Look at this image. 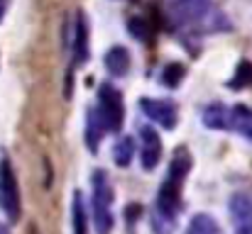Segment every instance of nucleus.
I'll list each match as a JSON object with an SVG mask.
<instances>
[{
  "label": "nucleus",
  "instance_id": "f3484780",
  "mask_svg": "<svg viewBox=\"0 0 252 234\" xmlns=\"http://www.w3.org/2000/svg\"><path fill=\"white\" fill-rule=\"evenodd\" d=\"M184 66L181 64H169L164 66V71H162V83L169 85V88H176L179 83H181V78H184Z\"/></svg>",
  "mask_w": 252,
  "mask_h": 234
},
{
  "label": "nucleus",
  "instance_id": "6ab92c4d",
  "mask_svg": "<svg viewBox=\"0 0 252 234\" xmlns=\"http://www.w3.org/2000/svg\"><path fill=\"white\" fill-rule=\"evenodd\" d=\"M2 5H5V0H0V7H2Z\"/></svg>",
  "mask_w": 252,
  "mask_h": 234
},
{
  "label": "nucleus",
  "instance_id": "9d476101",
  "mask_svg": "<svg viewBox=\"0 0 252 234\" xmlns=\"http://www.w3.org/2000/svg\"><path fill=\"white\" fill-rule=\"evenodd\" d=\"M105 69L110 76H125L130 71V52L123 47H113L105 54Z\"/></svg>",
  "mask_w": 252,
  "mask_h": 234
},
{
  "label": "nucleus",
  "instance_id": "dca6fc26",
  "mask_svg": "<svg viewBox=\"0 0 252 234\" xmlns=\"http://www.w3.org/2000/svg\"><path fill=\"white\" fill-rule=\"evenodd\" d=\"M132 152H135L132 139H130V137H123V139H118L115 147H113V161H115L118 166H127L130 158H132Z\"/></svg>",
  "mask_w": 252,
  "mask_h": 234
},
{
  "label": "nucleus",
  "instance_id": "39448f33",
  "mask_svg": "<svg viewBox=\"0 0 252 234\" xmlns=\"http://www.w3.org/2000/svg\"><path fill=\"white\" fill-rule=\"evenodd\" d=\"M211 10V0H169L167 15L176 27H191L201 22Z\"/></svg>",
  "mask_w": 252,
  "mask_h": 234
},
{
  "label": "nucleus",
  "instance_id": "6e6552de",
  "mask_svg": "<svg viewBox=\"0 0 252 234\" xmlns=\"http://www.w3.org/2000/svg\"><path fill=\"white\" fill-rule=\"evenodd\" d=\"M74 66H81L88 61V20L84 12H79L74 25Z\"/></svg>",
  "mask_w": 252,
  "mask_h": 234
},
{
  "label": "nucleus",
  "instance_id": "9b49d317",
  "mask_svg": "<svg viewBox=\"0 0 252 234\" xmlns=\"http://www.w3.org/2000/svg\"><path fill=\"white\" fill-rule=\"evenodd\" d=\"M203 125L211 130H228L230 127V110L220 103H213L203 110Z\"/></svg>",
  "mask_w": 252,
  "mask_h": 234
},
{
  "label": "nucleus",
  "instance_id": "4468645a",
  "mask_svg": "<svg viewBox=\"0 0 252 234\" xmlns=\"http://www.w3.org/2000/svg\"><path fill=\"white\" fill-rule=\"evenodd\" d=\"M186 234H223V230H220V225H218L211 215L201 212V215H196V217L189 222Z\"/></svg>",
  "mask_w": 252,
  "mask_h": 234
},
{
  "label": "nucleus",
  "instance_id": "ddd939ff",
  "mask_svg": "<svg viewBox=\"0 0 252 234\" xmlns=\"http://www.w3.org/2000/svg\"><path fill=\"white\" fill-rule=\"evenodd\" d=\"M103 132H108V130H105V125H103L98 110H88V120H86V142H88V149H91V152L98 149V139L103 137Z\"/></svg>",
  "mask_w": 252,
  "mask_h": 234
},
{
  "label": "nucleus",
  "instance_id": "f8f14e48",
  "mask_svg": "<svg viewBox=\"0 0 252 234\" xmlns=\"http://www.w3.org/2000/svg\"><path fill=\"white\" fill-rule=\"evenodd\" d=\"M230 127L235 132H240L243 137L252 139V110L245 105H235L230 110Z\"/></svg>",
  "mask_w": 252,
  "mask_h": 234
},
{
  "label": "nucleus",
  "instance_id": "7ed1b4c3",
  "mask_svg": "<svg viewBox=\"0 0 252 234\" xmlns=\"http://www.w3.org/2000/svg\"><path fill=\"white\" fill-rule=\"evenodd\" d=\"M95 110L108 132H120L123 120H125V107H123V95L115 85L103 83L98 88V107Z\"/></svg>",
  "mask_w": 252,
  "mask_h": 234
},
{
  "label": "nucleus",
  "instance_id": "f03ea898",
  "mask_svg": "<svg viewBox=\"0 0 252 234\" xmlns=\"http://www.w3.org/2000/svg\"><path fill=\"white\" fill-rule=\"evenodd\" d=\"M93 222L98 234H110L113 230V185L105 171H93Z\"/></svg>",
  "mask_w": 252,
  "mask_h": 234
},
{
  "label": "nucleus",
  "instance_id": "20e7f679",
  "mask_svg": "<svg viewBox=\"0 0 252 234\" xmlns=\"http://www.w3.org/2000/svg\"><path fill=\"white\" fill-rule=\"evenodd\" d=\"M0 208L7 215L10 222L20 220V185H17V176L12 171V163L7 156L0 158Z\"/></svg>",
  "mask_w": 252,
  "mask_h": 234
},
{
  "label": "nucleus",
  "instance_id": "0eeeda50",
  "mask_svg": "<svg viewBox=\"0 0 252 234\" xmlns=\"http://www.w3.org/2000/svg\"><path fill=\"white\" fill-rule=\"evenodd\" d=\"M140 107H142V112H145L152 122L162 125L164 130H171V127L176 125V105L169 103V100L142 98V100H140Z\"/></svg>",
  "mask_w": 252,
  "mask_h": 234
},
{
  "label": "nucleus",
  "instance_id": "2eb2a0df",
  "mask_svg": "<svg viewBox=\"0 0 252 234\" xmlns=\"http://www.w3.org/2000/svg\"><path fill=\"white\" fill-rule=\"evenodd\" d=\"M71 215H74V234H88V215H86V205L81 193H74Z\"/></svg>",
  "mask_w": 252,
  "mask_h": 234
},
{
  "label": "nucleus",
  "instance_id": "f257e3e1",
  "mask_svg": "<svg viewBox=\"0 0 252 234\" xmlns=\"http://www.w3.org/2000/svg\"><path fill=\"white\" fill-rule=\"evenodd\" d=\"M191 168V156L186 149H179L171 166H169V173L157 193V203H155V210H152V230L155 234H171V230L176 227V215L181 210V185H184V178Z\"/></svg>",
  "mask_w": 252,
  "mask_h": 234
},
{
  "label": "nucleus",
  "instance_id": "1a4fd4ad",
  "mask_svg": "<svg viewBox=\"0 0 252 234\" xmlns=\"http://www.w3.org/2000/svg\"><path fill=\"white\" fill-rule=\"evenodd\" d=\"M230 212L240 234H252V200L245 195H235L230 203Z\"/></svg>",
  "mask_w": 252,
  "mask_h": 234
},
{
  "label": "nucleus",
  "instance_id": "423d86ee",
  "mask_svg": "<svg viewBox=\"0 0 252 234\" xmlns=\"http://www.w3.org/2000/svg\"><path fill=\"white\" fill-rule=\"evenodd\" d=\"M162 158V139L152 127H140V161L145 171H152Z\"/></svg>",
  "mask_w": 252,
  "mask_h": 234
},
{
  "label": "nucleus",
  "instance_id": "a211bd4d",
  "mask_svg": "<svg viewBox=\"0 0 252 234\" xmlns=\"http://www.w3.org/2000/svg\"><path fill=\"white\" fill-rule=\"evenodd\" d=\"M0 234H10V230H7L5 225H0Z\"/></svg>",
  "mask_w": 252,
  "mask_h": 234
}]
</instances>
